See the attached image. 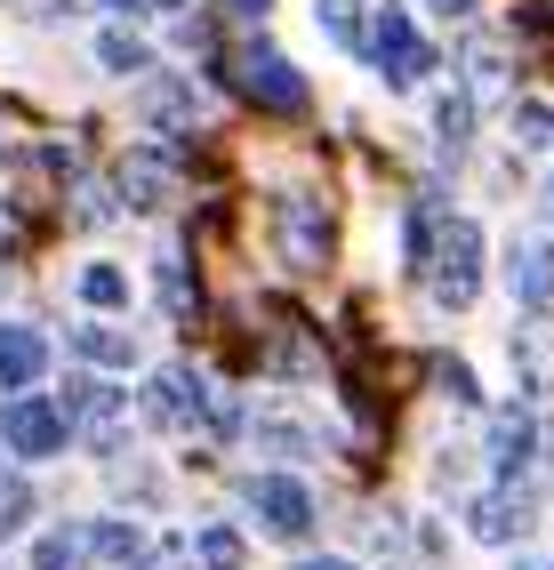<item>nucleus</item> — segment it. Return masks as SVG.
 Masks as SVG:
<instances>
[{
  "label": "nucleus",
  "instance_id": "0eeeda50",
  "mask_svg": "<svg viewBox=\"0 0 554 570\" xmlns=\"http://www.w3.org/2000/svg\"><path fill=\"white\" fill-rule=\"evenodd\" d=\"M274 234H281V265H289V274H321V265H329V217H321V202L281 194L274 202Z\"/></svg>",
  "mask_w": 554,
  "mask_h": 570
},
{
  "label": "nucleus",
  "instance_id": "f03ea898",
  "mask_svg": "<svg viewBox=\"0 0 554 570\" xmlns=\"http://www.w3.org/2000/svg\"><path fill=\"white\" fill-rule=\"evenodd\" d=\"M426 282H434V297H442L451 314H466L474 297H483V225H474V217H451V225H442Z\"/></svg>",
  "mask_w": 554,
  "mask_h": 570
},
{
  "label": "nucleus",
  "instance_id": "b1692460",
  "mask_svg": "<svg viewBox=\"0 0 554 570\" xmlns=\"http://www.w3.org/2000/svg\"><path fill=\"white\" fill-rule=\"evenodd\" d=\"M154 265H161V306H169V314H177V322H185V314H194V289H185V265H177V257H169V249H161V257H154Z\"/></svg>",
  "mask_w": 554,
  "mask_h": 570
},
{
  "label": "nucleus",
  "instance_id": "4468645a",
  "mask_svg": "<svg viewBox=\"0 0 554 570\" xmlns=\"http://www.w3.org/2000/svg\"><path fill=\"white\" fill-rule=\"evenodd\" d=\"M72 354L97 362V370H129V362H137V337L113 330V322H89V330H72Z\"/></svg>",
  "mask_w": 554,
  "mask_h": 570
},
{
  "label": "nucleus",
  "instance_id": "aec40b11",
  "mask_svg": "<svg viewBox=\"0 0 554 570\" xmlns=\"http://www.w3.org/2000/svg\"><path fill=\"white\" fill-rule=\"evenodd\" d=\"M97 65L129 81V72H154V49H145L137 32H121V24H113V32H97Z\"/></svg>",
  "mask_w": 554,
  "mask_h": 570
},
{
  "label": "nucleus",
  "instance_id": "9d476101",
  "mask_svg": "<svg viewBox=\"0 0 554 570\" xmlns=\"http://www.w3.org/2000/svg\"><path fill=\"white\" fill-rule=\"evenodd\" d=\"M49 370V337L32 322H0V394H24Z\"/></svg>",
  "mask_w": 554,
  "mask_h": 570
},
{
  "label": "nucleus",
  "instance_id": "20e7f679",
  "mask_svg": "<svg viewBox=\"0 0 554 570\" xmlns=\"http://www.w3.org/2000/svg\"><path fill=\"white\" fill-rule=\"evenodd\" d=\"M369 65H378V72H386L394 89H418L426 72H434V49L418 41V24H410V9H394V0L378 9V24H369Z\"/></svg>",
  "mask_w": 554,
  "mask_h": 570
},
{
  "label": "nucleus",
  "instance_id": "2eb2a0df",
  "mask_svg": "<svg viewBox=\"0 0 554 570\" xmlns=\"http://www.w3.org/2000/svg\"><path fill=\"white\" fill-rule=\"evenodd\" d=\"M89 554L105 570H137L145 562V530L137 522H89Z\"/></svg>",
  "mask_w": 554,
  "mask_h": 570
},
{
  "label": "nucleus",
  "instance_id": "c85d7f7f",
  "mask_svg": "<svg viewBox=\"0 0 554 570\" xmlns=\"http://www.w3.org/2000/svg\"><path fill=\"white\" fill-rule=\"evenodd\" d=\"M426 9H451V17H466V9H474V0H426Z\"/></svg>",
  "mask_w": 554,
  "mask_h": 570
},
{
  "label": "nucleus",
  "instance_id": "bb28decb",
  "mask_svg": "<svg viewBox=\"0 0 554 570\" xmlns=\"http://www.w3.org/2000/svg\"><path fill=\"white\" fill-rule=\"evenodd\" d=\"M137 570H185V547H145Z\"/></svg>",
  "mask_w": 554,
  "mask_h": 570
},
{
  "label": "nucleus",
  "instance_id": "ddd939ff",
  "mask_svg": "<svg viewBox=\"0 0 554 570\" xmlns=\"http://www.w3.org/2000/svg\"><path fill=\"white\" fill-rule=\"evenodd\" d=\"M506 282H514V297H523V306H554V242H514Z\"/></svg>",
  "mask_w": 554,
  "mask_h": 570
},
{
  "label": "nucleus",
  "instance_id": "39448f33",
  "mask_svg": "<svg viewBox=\"0 0 554 570\" xmlns=\"http://www.w3.org/2000/svg\"><path fill=\"white\" fill-rule=\"evenodd\" d=\"M234 81H241V97H249V105H266V112H306V81H298V65H289L281 49H266V41H249V49L234 57Z\"/></svg>",
  "mask_w": 554,
  "mask_h": 570
},
{
  "label": "nucleus",
  "instance_id": "393cba45",
  "mask_svg": "<svg viewBox=\"0 0 554 570\" xmlns=\"http://www.w3.org/2000/svg\"><path fill=\"white\" fill-rule=\"evenodd\" d=\"M434 386L451 394V402H466V410L483 402V394H474V370H466V362H434Z\"/></svg>",
  "mask_w": 554,
  "mask_h": 570
},
{
  "label": "nucleus",
  "instance_id": "412c9836",
  "mask_svg": "<svg viewBox=\"0 0 554 570\" xmlns=\"http://www.w3.org/2000/svg\"><path fill=\"white\" fill-rule=\"evenodd\" d=\"M145 121L185 129V121H194V89H185V81H154V89H145Z\"/></svg>",
  "mask_w": 554,
  "mask_h": 570
},
{
  "label": "nucleus",
  "instance_id": "2f4dec72",
  "mask_svg": "<svg viewBox=\"0 0 554 570\" xmlns=\"http://www.w3.org/2000/svg\"><path fill=\"white\" fill-rule=\"evenodd\" d=\"M105 9H137V0H105Z\"/></svg>",
  "mask_w": 554,
  "mask_h": 570
},
{
  "label": "nucleus",
  "instance_id": "dca6fc26",
  "mask_svg": "<svg viewBox=\"0 0 554 570\" xmlns=\"http://www.w3.org/2000/svg\"><path fill=\"white\" fill-rule=\"evenodd\" d=\"M72 289H81L89 314H129V274H121V265H81Z\"/></svg>",
  "mask_w": 554,
  "mask_h": 570
},
{
  "label": "nucleus",
  "instance_id": "4be33fe9",
  "mask_svg": "<svg viewBox=\"0 0 554 570\" xmlns=\"http://www.w3.org/2000/svg\"><path fill=\"white\" fill-rule=\"evenodd\" d=\"M514 145L523 154H554V105H538V97L514 105Z\"/></svg>",
  "mask_w": 554,
  "mask_h": 570
},
{
  "label": "nucleus",
  "instance_id": "9b49d317",
  "mask_svg": "<svg viewBox=\"0 0 554 570\" xmlns=\"http://www.w3.org/2000/svg\"><path fill=\"white\" fill-rule=\"evenodd\" d=\"M121 194H129V209H169L177 161H169V154H129V161H121Z\"/></svg>",
  "mask_w": 554,
  "mask_h": 570
},
{
  "label": "nucleus",
  "instance_id": "a211bd4d",
  "mask_svg": "<svg viewBox=\"0 0 554 570\" xmlns=\"http://www.w3.org/2000/svg\"><path fill=\"white\" fill-rule=\"evenodd\" d=\"M194 554H201V570H241L249 562L241 530H226V522H194Z\"/></svg>",
  "mask_w": 554,
  "mask_h": 570
},
{
  "label": "nucleus",
  "instance_id": "f3484780",
  "mask_svg": "<svg viewBox=\"0 0 554 570\" xmlns=\"http://www.w3.org/2000/svg\"><path fill=\"white\" fill-rule=\"evenodd\" d=\"M89 522H72V530H49L41 547H32V570H89Z\"/></svg>",
  "mask_w": 554,
  "mask_h": 570
},
{
  "label": "nucleus",
  "instance_id": "f257e3e1",
  "mask_svg": "<svg viewBox=\"0 0 554 570\" xmlns=\"http://www.w3.org/2000/svg\"><path fill=\"white\" fill-rule=\"evenodd\" d=\"M65 417H72V442L89 450V459H121L129 442V394H113L105 377H65Z\"/></svg>",
  "mask_w": 554,
  "mask_h": 570
},
{
  "label": "nucleus",
  "instance_id": "c756f323",
  "mask_svg": "<svg viewBox=\"0 0 554 570\" xmlns=\"http://www.w3.org/2000/svg\"><path fill=\"white\" fill-rule=\"evenodd\" d=\"M306 570H354V562H338V554H321V562H306Z\"/></svg>",
  "mask_w": 554,
  "mask_h": 570
},
{
  "label": "nucleus",
  "instance_id": "1a4fd4ad",
  "mask_svg": "<svg viewBox=\"0 0 554 570\" xmlns=\"http://www.w3.org/2000/svg\"><path fill=\"white\" fill-rule=\"evenodd\" d=\"M531 522H538V499H531V490H514V482L483 490V499L466 507V530H474L483 547H514V539H531Z\"/></svg>",
  "mask_w": 554,
  "mask_h": 570
},
{
  "label": "nucleus",
  "instance_id": "6e6552de",
  "mask_svg": "<svg viewBox=\"0 0 554 570\" xmlns=\"http://www.w3.org/2000/svg\"><path fill=\"white\" fill-rule=\"evenodd\" d=\"M209 410V386L185 362H161L154 377H145V417H154V426H169V434H185L194 426V417Z\"/></svg>",
  "mask_w": 554,
  "mask_h": 570
},
{
  "label": "nucleus",
  "instance_id": "72a5a7b5",
  "mask_svg": "<svg viewBox=\"0 0 554 570\" xmlns=\"http://www.w3.org/2000/svg\"><path fill=\"white\" fill-rule=\"evenodd\" d=\"M546 450H554V434H546Z\"/></svg>",
  "mask_w": 554,
  "mask_h": 570
},
{
  "label": "nucleus",
  "instance_id": "5701e85b",
  "mask_svg": "<svg viewBox=\"0 0 554 570\" xmlns=\"http://www.w3.org/2000/svg\"><path fill=\"white\" fill-rule=\"evenodd\" d=\"M434 129H442V145L458 154L466 129H474V97H442V105H434Z\"/></svg>",
  "mask_w": 554,
  "mask_h": 570
},
{
  "label": "nucleus",
  "instance_id": "473e14b6",
  "mask_svg": "<svg viewBox=\"0 0 554 570\" xmlns=\"http://www.w3.org/2000/svg\"><path fill=\"white\" fill-rule=\"evenodd\" d=\"M523 570H538V562H523Z\"/></svg>",
  "mask_w": 554,
  "mask_h": 570
},
{
  "label": "nucleus",
  "instance_id": "7c9ffc66",
  "mask_svg": "<svg viewBox=\"0 0 554 570\" xmlns=\"http://www.w3.org/2000/svg\"><path fill=\"white\" fill-rule=\"evenodd\" d=\"M154 9H161V17H177V9H185V0H154Z\"/></svg>",
  "mask_w": 554,
  "mask_h": 570
},
{
  "label": "nucleus",
  "instance_id": "a878e982",
  "mask_svg": "<svg viewBox=\"0 0 554 570\" xmlns=\"http://www.w3.org/2000/svg\"><path fill=\"white\" fill-rule=\"evenodd\" d=\"M105 217H113V202H105L97 185H81V209H72V225H105Z\"/></svg>",
  "mask_w": 554,
  "mask_h": 570
},
{
  "label": "nucleus",
  "instance_id": "7ed1b4c3",
  "mask_svg": "<svg viewBox=\"0 0 554 570\" xmlns=\"http://www.w3.org/2000/svg\"><path fill=\"white\" fill-rule=\"evenodd\" d=\"M0 442H9L17 459H57L72 442V417H65L57 394H9L0 402Z\"/></svg>",
  "mask_w": 554,
  "mask_h": 570
},
{
  "label": "nucleus",
  "instance_id": "423d86ee",
  "mask_svg": "<svg viewBox=\"0 0 554 570\" xmlns=\"http://www.w3.org/2000/svg\"><path fill=\"white\" fill-rule=\"evenodd\" d=\"M249 514L266 522V539L298 547L306 530H314V490H306L298 474H257V482H249Z\"/></svg>",
  "mask_w": 554,
  "mask_h": 570
},
{
  "label": "nucleus",
  "instance_id": "cd10ccee",
  "mask_svg": "<svg viewBox=\"0 0 554 570\" xmlns=\"http://www.w3.org/2000/svg\"><path fill=\"white\" fill-rule=\"evenodd\" d=\"M226 9H234V17H266V9H274V0H226Z\"/></svg>",
  "mask_w": 554,
  "mask_h": 570
},
{
  "label": "nucleus",
  "instance_id": "f8f14e48",
  "mask_svg": "<svg viewBox=\"0 0 554 570\" xmlns=\"http://www.w3.org/2000/svg\"><path fill=\"white\" fill-rule=\"evenodd\" d=\"M531 459H538V417H531V410H506V417H491V466L514 482Z\"/></svg>",
  "mask_w": 554,
  "mask_h": 570
},
{
  "label": "nucleus",
  "instance_id": "6ab92c4d",
  "mask_svg": "<svg viewBox=\"0 0 554 570\" xmlns=\"http://www.w3.org/2000/svg\"><path fill=\"white\" fill-rule=\"evenodd\" d=\"M314 24L329 32L338 49H369V24H362V0H314Z\"/></svg>",
  "mask_w": 554,
  "mask_h": 570
}]
</instances>
